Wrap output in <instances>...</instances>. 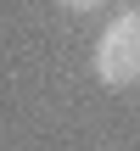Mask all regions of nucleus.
Returning <instances> with one entry per match:
<instances>
[{"label": "nucleus", "instance_id": "1", "mask_svg": "<svg viewBox=\"0 0 140 151\" xmlns=\"http://www.w3.org/2000/svg\"><path fill=\"white\" fill-rule=\"evenodd\" d=\"M95 73H101V84H112V90L140 84V11H123V17L95 39Z\"/></svg>", "mask_w": 140, "mask_h": 151}, {"label": "nucleus", "instance_id": "2", "mask_svg": "<svg viewBox=\"0 0 140 151\" xmlns=\"http://www.w3.org/2000/svg\"><path fill=\"white\" fill-rule=\"evenodd\" d=\"M67 11H95V6H107V0H62Z\"/></svg>", "mask_w": 140, "mask_h": 151}]
</instances>
